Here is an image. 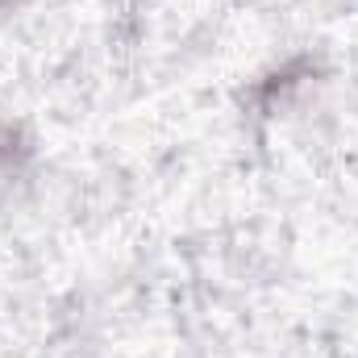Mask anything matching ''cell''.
<instances>
[{
	"mask_svg": "<svg viewBox=\"0 0 358 358\" xmlns=\"http://www.w3.org/2000/svg\"><path fill=\"white\" fill-rule=\"evenodd\" d=\"M29 155H34V142L25 138V129L8 117H0V183H13L29 167Z\"/></svg>",
	"mask_w": 358,
	"mask_h": 358,
	"instance_id": "1",
	"label": "cell"
},
{
	"mask_svg": "<svg viewBox=\"0 0 358 358\" xmlns=\"http://www.w3.org/2000/svg\"><path fill=\"white\" fill-rule=\"evenodd\" d=\"M25 0H0V13H13V8H21Z\"/></svg>",
	"mask_w": 358,
	"mask_h": 358,
	"instance_id": "2",
	"label": "cell"
}]
</instances>
